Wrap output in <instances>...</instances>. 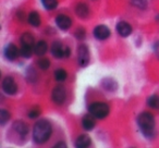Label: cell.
<instances>
[{"label": "cell", "mask_w": 159, "mask_h": 148, "mask_svg": "<svg viewBox=\"0 0 159 148\" xmlns=\"http://www.w3.org/2000/svg\"><path fill=\"white\" fill-rule=\"evenodd\" d=\"M1 87H2V91L9 96H13L18 93V85L12 76H6L2 80Z\"/></svg>", "instance_id": "5b68a950"}, {"label": "cell", "mask_w": 159, "mask_h": 148, "mask_svg": "<svg viewBox=\"0 0 159 148\" xmlns=\"http://www.w3.org/2000/svg\"><path fill=\"white\" fill-rule=\"evenodd\" d=\"M154 51H155V53H156L157 57L159 58V40L154 44Z\"/></svg>", "instance_id": "f1b7e54d"}, {"label": "cell", "mask_w": 159, "mask_h": 148, "mask_svg": "<svg viewBox=\"0 0 159 148\" xmlns=\"http://www.w3.org/2000/svg\"><path fill=\"white\" fill-rule=\"evenodd\" d=\"M51 134H52V125L51 123L46 119L38 120L33 128V141L37 145H43V144L47 143L48 139L50 138Z\"/></svg>", "instance_id": "6da1fadb"}, {"label": "cell", "mask_w": 159, "mask_h": 148, "mask_svg": "<svg viewBox=\"0 0 159 148\" xmlns=\"http://www.w3.org/2000/svg\"><path fill=\"white\" fill-rule=\"evenodd\" d=\"M3 55L5 58L9 61H14L19 57V50L18 47L14 44H8L3 49Z\"/></svg>", "instance_id": "7c38bea8"}, {"label": "cell", "mask_w": 159, "mask_h": 148, "mask_svg": "<svg viewBox=\"0 0 159 148\" xmlns=\"http://www.w3.org/2000/svg\"><path fill=\"white\" fill-rule=\"evenodd\" d=\"M34 52V46H27V45H22L20 49V53L24 59L31 58L32 53Z\"/></svg>", "instance_id": "44dd1931"}, {"label": "cell", "mask_w": 159, "mask_h": 148, "mask_svg": "<svg viewBox=\"0 0 159 148\" xmlns=\"http://www.w3.org/2000/svg\"><path fill=\"white\" fill-rule=\"evenodd\" d=\"M102 86L108 92H116L118 89L117 82H116L113 78H106L105 80H102Z\"/></svg>", "instance_id": "e0dca14e"}, {"label": "cell", "mask_w": 159, "mask_h": 148, "mask_svg": "<svg viewBox=\"0 0 159 148\" xmlns=\"http://www.w3.org/2000/svg\"><path fill=\"white\" fill-rule=\"evenodd\" d=\"M12 131L20 137L22 141H24L27 137V134H29V126L22 120H18L16 121L13 124H12Z\"/></svg>", "instance_id": "52a82bcc"}, {"label": "cell", "mask_w": 159, "mask_h": 148, "mask_svg": "<svg viewBox=\"0 0 159 148\" xmlns=\"http://www.w3.org/2000/svg\"><path fill=\"white\" fill-rule=\"evenodd\" d=\"M116 31L119 34V36L125 38V37H129V36L132 34L133 29H132V26H131V24H129L128 22H125V21H120V22H118L117 25H116Z\"/></svg>", "instance_id": "30bf717a"}, {"label": "cell", "mask_w": 159, "mask_h": 148, "mask_svg": "<svg viewBox=\"0 0 159 148\" xmlns=\"http://www.w3.org/2000/svg\"><path fill=\"white\" fill-rule=\"evenodd\" d=\"M147 106L155 110H159V96L152 95L147 98Z\"/></svg>", "instance_id": "ffe728a7"}, {"label": "cell", "mask_w": 159, "mask_h": 148, "mask_svg": "<svg viewBox=\"0 0 159 148\" xmlns=\"http://www.w3.org/2000/svg\"><path fill=\"white\" fill-rule=\"evenodd\" d=\"M66 78H68V73H66V71L64 69L59 68L55 71V78L57 82H64L66 80Z\"/></svg>", "instance_id": "7402d4cb"}, {"label": "cell", "mask_w": 159, "mask_h": 148, "mask_svg": "<svg viewBox=\"0 0 159 148\" xmlns=\"http://www.w3.org/2000/svg\"><path fill=\"white\" fill-rule=\"evenodd\" d=\"M43 7L46 10H55L58 7V0H40Z\"/></svg>", "instance_id": "603a6c76"}, {"label": "cell", "mask_w": 159, "mask_h": 148, "mask_svg": "<svg viewBox=\"0 0 159 148\" xmlns=\"http://www.w3.org/2000/svg\"><path fill=\"white\" fill-rule=\"evenodd\" d=\"M136 123L139 126V131L145 136L146 138L150 139L154 137L155 135V126H156V122H155V118L148 111H143L137 115Z\"/></svg>", "instance_id": "7a4b0ae2"}, {"label": "cell", "mask_w": 159, "mask_h": 148, "mask_svg": "<svg viewBox=\"0 0 159 148\" xmlns=\"http://www.w3.org/2000/svg\"><path fill=\"white\" fill-rule=\"evenodd\" d=\"M71 56V49L70 47L66 46V58H69Z\"/></svg>", "instance_id": "4dcf8cb0"}, {"label": "cell", "mask_w": 159, "mask_h": 148, "mask_svg": "<svg viewBox=\"0 0 159 148\" xmlns=\"http://www.w3.org/2000/svg\"><path fill=\"white\" fill-rule=\"evenodd\" d=\"M66 99V91L62 85H58L55 88L52 89V93H51V100L55 102L56 105L60 106V105H63L64 101Z\"/></svg>", "instance_id": "8992f818"}, {"label": "cell", "mask_w": 159, "mask_h": 148, "mask_svg": "<svg viewBox=\"0 0 159 148\" xmlns=\"http://www.w3.org/2000/svg\"><path fill=\"white\" fill-rule=\"evenodd\" d=\"M56 24L62 31H68L71 26H72V20L70 16H66V14H58L56 16Z\"/></svg>", "instance_id": "8fae6325"}, {"label": "cell", "mask_w": 159, "mask_h": 148, "mask_svg": "<svg viewBox=\"0 0 159 148\" xmlns=\"http://www.w3.org/2000/svg\"><path fill=\"white\" fill-rule=\"evenodd\" d=\"M96 123H95V118L92 114H86L83 117L82 119V128L85 131H92L95 128Z\"/></svg>", "instance_id": "9a60e30c"}, {"label": "cell", "mask_w": 159, "mask_h": 148, "mask_svg": "<svg viewBox=\"0 0 159 148\" xmlns=\"http://www.w3.org/2000/svg\"><path fill=\"white\" fill-rule=\"evenodd\" d=\"M93 35H94V37L98 40H106L110 37L111 32L107 25L99 24V25H97V26L94 27Z\"/></svg>", "instance_id": "ba28073f"}, {"label": "cell", "mask_w": 159, "mask_h": 148, "mask_svg": "<svg viewBox=\"0 0 159 148\" xmlns=\"http://www.w3.org/2000/svg\"><path fill=\"white\" fill-rule=\"evenodd\" d=\"M10 118H11V115H10L9 111L5 110V109L0 110V124H1V126H5L7 122H9Z\"/></svg>", "instance_id": "d4e9b609"}, {"label": "cell", "mask_w": 159, "mask_h": 148, "mask_svg": "<svg viewBox=\"0 0 159 148\" xmlns=\"http://www.w3.org/2000/svg\"><path fill=\"white\" fill-rule=\"evenodd\" d=\"M91 145H92V138L87 134L80 135L75 139V147L77 148H87Z\"/></svg>", "instance_id": "4fadbf2b"}, {"label": "cell", "mask_w": 159, "mask_h": 148, "mask_svg": "<svg viewBox=\"0 0 159 148\" xmlns=\"http://www.w3.org/2000/svg\"><path fill=\"white\" fill-rule=\"evenodd\" d=\"M21 45H27V46H34L35 45V39H34V36L31 33L26 32L21 36Z\"/></svg>", "instance_id": "d6986e66"}, {"label": "cell", "mask_w": 159, "mask_h": 148, "mask_svg": "<svg viewBox=\"0 0 159 148\" xmlns=\"http://www.w3.org/2000/svg\"><path fill=\"white\" fill-rule=\"evenodd\" d=\"M131 3H132L134 7L139 8V9H142V10H145L148 6L147 0H131Z\"/></svg>", "instance_id": "484cf974"}, {"label": "cell", "mask_w": 159, "mask_h": 148, "mask_svg": "<svg viewBox=\"0 0 159 148\" xmlns=\"http://www.w3.org/2000/svg\"><path fill=\"white\" fill-rule=\"evenodd\" d=\"M89 112L95 119L102 120L109 115V113H110V107L106 102L95 101L89 106Z\"/></svg>", "instance_id": "3957f363"}, {"label": "cell", "mask_w": 159, "mask_h": 148, "mask_svg": "<svg viewBox=\"0 0 159 148\" xmlns=\"http://www.w3.org/2000/svg\"><path fill=\"white\" fill-rule=\"evenodd\" d=\"M91 61V53L86 45H80L77 48V63L80 66L85 68L89 64Z\"/></svg>", "instance_id": "277c9868"}, {"label": "cell", "mask_w": 159, "mask_h": 148, "mask_svg": "<svg viewBox=\"0 0 159 148\" xmlns=\"http://www.w3.org/2000/svg\"><path fill=\"white\" fill-rule=\"evenodd\" d=\"M156 21H158V22H159V14H158V16H156Z\"/></svg>", "instance_id": "1f68e13d"}, {"label": "cell", "mask_w": 159, "mask_h": 148, "mask_svg": "<svg viewBox=\"0 0 159 148\" xmlns=\"http://www.w3.org/2000/svg\"><path fill=\"white\" fill-rule=\"evenodd\" d=\"M37 66L43 71H46L50 68V60L47 59L45 57H42L40 59H38L37 61Z\"/></svg>", "instance_id": "cb8c5ba5"}, {"label": "cell", "mask_w": 159, "mask_h": 148, "mask_svg": "<svg viewBox=\"0 0 159 148\" xmlns=\"http://www.w3.org/2000/svg\"><path fill=\"white\" fill-rule=\"evenodd\" d=\"M55 148H60V147H62V148H66V145L64 144V141H58L57 144H56L55 146H53Z\"/></svg>", "instance_id": "f546056e"}, {"label": "cell", "mask_w": 159, "mask_h": 148, "mask_svg": "<svg viewBox=\"0 0 159 148\" xmlns=\"http://www.w3.org/2000/svg\"><path fill=\"white\" fill-rule=\"evenodd\" d=\"M51 55L56 58V59H62V58H66V46H63L60 40H55V42L51 44L50 47Z\"/></svg>", "instance_id": "9c48e42d"}, {"label": "cell", "mask_w": 159, "mask_h": 148, "mask_svg": "<svg viewBox=\"0 0 159 148\" xmlns=\"http://www.w3.org/2000/svg\"><path fill=\"white\" fill-rule=\"evenodd\" d=\"M40 113H42V111H40V109L38 108V107H34L33 109H32L31 111L29 112V118L30 119H37L38 117L40 115Z\"/></svg>", "instance_id": "83f0119b"}, {"label": "cell", "mask_w": 159, "mask_h": 148, "mask_svg": "<svg viewBox=\"0 0 159 148\" xmlns=\"http://www.w3.org/2000/svg\"><path fill=\"white\" fill-rule=\"evenodd\" d=\"M75 14L81 19H86L89 16V8L86 3L80 2L75 7Z\"/></svg>", "instance_id": "5bb4252c"}, {"label": "cell", "mask_w": 159, "mask_h": 148, "mask_svg": "<svg viewBox=\"0 0 159 148\" xmlns=\"http://www.w3.org/2000/svg\"><path fill=\"white\" fill-rule=\"evenodd\" d=\"M27 22L34 27H38L42 23V19H40V16L38 12L36 11H32L31 13L27 16Z\"/></svg>", "instance_id": "ac0fdd59"}, {"label": "cell", "mask_w": 159, "mask_h": 148, "mask_svg": "<svg viewBox=\"0 0 159 148\" xmlns=\"http://www.w3.org/2000/svg\"><path fill=\"white\" fill-rule=\"evenodd\" d=\"M47 50H48V45H47V43L45 40H39V42H37L34 45V53L36 56L42 57L47 52Z\"/></svg>", "instance_id": "2e32d148"}, {"label": "cell", "mask_w": 159, "mask_h": 148, "mask_svg": "<svg viewBox=\"0 0 159 148\" xmlns=\"http://www.w3.org/2000/svg\"><path fill=\"white\" fill-rule=\"evenodd\" d=\"M74 36L77 40H83L86 37V31L83 27H77L76 31L74 32Z\"/></svg>", "instance_id": "4316f807"}]
</instances>
